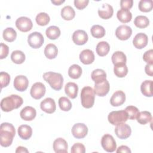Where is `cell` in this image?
Returning a JSON list of instances; mask_svg holds the SVG:
<instances>
[{"label": "cell", "instance_id": "36", "mask_svg": "<svg viewBox=\"0 0 153 153\" xmlns=\"http://www.w3.org/2000/svg\"><path fill=\"white\" fill-rule=\"evenodd\" d=\"M90 32L91 35L96 38H101L105 35V29L99 25H93L90 29Z\"/></svg>", "mask_w": 153, "mask_h": 153}, {"label": "cell", "instance_id": "38", "mask_svg": "<svg viewBox=\"0 0 153 153\" xmlns=\"http://www.w3.org/2000/svg\"><path fill=\"white\" fill-rule=\"evenodd\" d=\"M114 72L115 75L119 78H123L128 73V68L126 64L114 65Z\"/></svg>", "mask_w": 153, "mask_h": 153}, {"label": "cell", "instance_id": "8", "mask_svg": "<svg viewBox=\"0 0 153 153\" xmlns=\"http://www.w3.org/2000/svg\"><path fill=\"white\" fill-rule=\"evenodd\" d=\"M115 133L118 137L121 139H126L129 137L131 133V127L124 123L116 125Z\"/></svg>", "mask_w": 153, "mask_h": 153}, {"label": "cell", "instance_id": "28", "mask_svg": "<svg viewBox=\"0 0 153 153\" xmlns=\"http://www.w3.org/2000/svg\"><path fill=\"white\" fill-rule=\"evenodd\" d=\"M58 54V49L53 44H47L44 49V54L49 59H53L56 57Z\"/></svg>", "mask_w": 153, "mask_h": 153}, {"label": "cell", "instance_id": "43", "mask_svg": "<svg viewBox=\"0 0 153 153\" xmlns=\"http://www.w3.org/2000/svg\"><path fill=\"white\" fill-rule=\"evenodd\" d=\"M125 111L127 112L128 118L130 120H134L136 118L139 111L137 108L134 106H128L126 108Z\"/></svg>", "mask_w": 153, "mask_h": 153}, {"label": "cell", "instance_id": "47", "mask_svg": "<svg viewBox=\"0 0 153 153\" xmlns=\"http://www.w3.org/2000/svg\"><path fill=\"white\" fill-rule=\"evenodd\" d=\"M88 2V0H75L74 5L77 9L82 10L87 6Z\"/></svg>", "mask_w": 153, "mask_h": 153}, {"label": "cell", "instance_id": "10", "mask_svg": "<svg viewBox=\"0 0 153 153\" xmlns=\"http://www.w3.org/2000/svg\"><path fill=\"white\" fill-rule=\"evenodd\" d=\"M16 26L19 30L26 32L31 30L33 23L29 18L27 17H20L16 20Z\"/></svg>", "mask_w": 153, "mask_h": 153}, {"label": "cell", "instance_id": "50", "mask_svg": "<svg viewBox=\"0 0 153 153\" xmlns=\"http://www.w3.org/2000/svg\"><path fill=\"white\" fill-rule=\"evenodd\" d=\"M116 152L117 153H119V152H124V153H130L131 152V150L130 149V148L126 146V145H121L120 146H119Z\"/></svg>", "mask_w": 153, "mask_h": 153}, {"label": "cell", "instance_id": "49", "mask_svg": "<svg viewBox=\"0 0 153 153\" xmlns=\"http://www.w3.org/2000/svg\"><path fill=\"white\" fill-rule=\"evenodd\" d=\"M133 0H121L120 1V7L121 9L130 10L133 7Z\"/></svg>", "mask_w": 153, "mask_h": 153}, {"label": "cell", "instance_id": "3", "mask_svg": "<svg viewBox=\"0 0 153 153\" xmlns=\"http://www.w3.org/2000/svg\"><path fill=\"white\" fill-rule=\"evenodd\" d=\"M44 79L48 82L51 87L55 90L62 89L63 84V78L59 73L48 72L43 74Z\"/></svg>", "mask_w": 153, "mask_h": 153}, {"label": "cell", "instance_id": "14", "mask_svg": "<svg viewBox=\"0 0 153 153\" xmlns=\"http://www.w3.org/2000/svg\"><path fill=\"white\" fill-rule=\"evenodd\" d=\"M88 39V35L83 30H76L72 35L73 42L78 45L85 44L87 42Z\"/></svg>", "mask_w": 153, "mask_h": 153}, {"label": "cell", "instance_id": "26", "mask_svg": "<svg viewBox=\"0 0 153 153\" xmlns=\"http://www.w3.org/2000/svg\"><path fill=\"white\" fill-rule=\"evenodd\" d=\"M112 63L114 65L126 64L127 61V58L126 54L120 51H117L111 57Z\"/></svg>", "mask_w": 153, "mask_h": 153}, {"label": "cell", "instance_id": "29", "mask_svg": "<svg viewBox=\"0 0 153 153\" xmlns=\"http://www.w3.org/2000/svg\"><path fill=\"white\" fill-rule=\"evenodd\" d=\"M61 16L65 20H71L75 16V12L69 5L64 7L61 10Z\"/></svg>", "mask_w": 153, "mask_h": 153}, {"label": "cell", "instance_id": "7", "mask_svg": "<svg viewBox=\"0 0 153 153\" xmlns=\"http://www.w3.org/2000/svg\"><path fill=\"white\" fill-rule=\"evenodd\" d=\"M44 41L42 35L38 32H34L29 35L27 38V42L30 47L33 48H40Z\"/></svg>", "mask_w": 153, "mask_h": 153}, {"label": "cell", "instance_id": "2", "mask_svg": "<svg viewBox=\"0 0 153 153\" xmlns=\"http://www.w3.org/2000/svg\"><path fill=\"white\" fill-rule=\"evenodd\" d=\"M23 103V99L16 94H11L4 97L1 102V108L4 112H10L21 106Z\"/></svg>", "mask_w": 153, "mask_h": 153}, {"label": "cell", "instance_id": "31", "mask_svg": "<svg viewBox=\"0 0 153 153\" xmlns=\"http://www.w3.org/2000/svg\"><path fill=\"white\" fill-rule=\"evenodd\" d=\"M152 80H145L140 85V90L142 93L146 97H152Z\"/></svg>", "mask_w": 153, "mask_h": 153}, {"label": "cell", "instance_id": "52", "mask_svg": "<svg viewBox=\"0 0 153 153\" xmlns=\"http://www.w3.org/2000/svg\"><path fill=\"white\" fill-rule=\"evenodd\" d=\"M16 153H22V152L23 153V152H29V151L26 148L20 146L17 148V149L16 150Z\"/></svg>", "mask_w": 153, "mask_h": 153}, {"label": "cell", "instance_id": "15", "mask_svg": "<svg viewBox=\"0 0 153 153\" xmlns=\"http://www.w3.org/2000/svg\"><path fill=\"white\" fill-rule=\"evenodd\" d=\"M29 85L27 78L25 75H18L14 80V87L19 91H25Z\"/></svg>", "mask_w": 153, "mask_h": 153}, {"label": "cell", "instance_id": "5", "mask_svg": "<svg viewBox=\"0 0 153 153\" xmlns=\"http://www.w3.org/2000/svg\"><path fill=\"white\" fill-rule=\"evenodd\" d=\"M128 115L125 110L111 112L108 117V121L112 125H117L127 121Z\"/></svg>", "mask_w": 153, "mask_h": 153}, {"label": "cell", "instance_id": "44", "mask_svg": "<svg viewBox=\"0 0 153 153\" xmlns=\"http://www.w3.org/2000/svg\"><path fill=\"white\" fill-rule=\"evenodd\" d=\"M10 81V75L5 72H1L0 73V82H1V87L3 88L4 87H7Z\"/></svg>", "mask_w": 153, "mask_h": 153}, {"label": "cell", "instance_id": "20", "mask_svg": "<svg viewBox=\"0 0 153 153\" xmlns=\"http://www.w3.org/2000/svg\"><path fill=\"white\" fill-rule=\"evenodd\" d=\"M94 54L92 50L85 49L79 54V60L84 65H90L94 60Z\"/></svg>", "mask_w": 153, "mask_h": 153}, {"label": "cell", "instance_id": "6", "mask_svg": "<svg viewBox=\"0 0 153 153\" xmlns=\"http://www.w3.org/2000/svg\"><path fill=\"white\" fill-rule=\"evenodd\" d=\"M101 145L103 149L108 152H112L117 148L116 142L113 136L109 134H105L102 136Z\"/></svg>", "mask_w": 153, "mask_h": 153}, {"label": "cell", "instance_id": "34", "mask_svg": "<svg viewBox=\"0 0 153 153\" xmlns=\"http://www.w3.org/2000/svg\"><path fill=\"white\" fill-rule=\"evenodd\" d=\"M82 74V69L78 65L74 64L68 69V75L72 79L79 78Z\"/></svg>", "mask_w": 153, "mask_h": 153}, {"label": "cell", "instance_id": "35", "mask_svg": "<svg viewBox=\"0 0 153 153\" xmlns=\"http://www.w3.org/2000/svg\"><path fill=\"white\" fill-rule=\"evenodd\" d=\"M2 35L4 40L11 42L16 39L17 37V32L12 27H7L3 31Z\"/></svg>", "mask_w": 153, "mask_h": 153}, {"label": "cell", "instance_id": "21", "mask_svg": "<svg viewBox=\"0 0 153 153\" xmlns=\"http://www.w3.org/2000/svg\"><path fill=\"white\" fill-rule=\"evenodd\" d=\"M68 147L67 142L63 138H57L53 142V149L55 152H68Z\"/></svg>", "mask_w": 153, "mask_h": 153}, {"label": "cell", "instance_id": "19", "mask_svg": "<svg viewBox=\"0 0 153 153\" xmlns=\"http://www.w3.org/2000/svg\"><path fill=\"white\" fill-rule=\"evenodd\" d=\"M36 115V110L34 108L27 106L22 109L20 113V117L25 121H32L33 120Z\"/></svg>", "mask_w": 153, "mask_h": 153}, {"label": "cell", "instance_id": "45", "mask_svg": "<svg viewBox=\"0 0 153 153\" xmlns=\"http://www.w3.org/2000/svg\"><path fill=\"white\" fill-rule=\"evenodd\" d=\"M71 151L72 153H84L85 152V148L83 144L76 143L72 145Z\"/></svg>", "mask_w": 153, "mask_h": 153}, {"label": "cell", "instance_id": "9", "mask_svg": "<svg viewBox=\"0 0 153 153\" xmlns=\"http://www.w3.org/2000/svg\"><path fill=\"white\" fill-rule=\"evenodd\" d=\"M46 88L44 84L40 82L34 83L30 89V96L35 99L38 100L42 97L45 93Z\"/></svg>", "mask_w": 153, "mask_h": 153}, {"label": "cell", "instance_id": "32", "mask_svg": "<svg viewBox=\"0 0 153 153\" xmlns=\"http://www.w3.org/2000/svg\"><path fill=\"white\" fill-rule=\"evenodd\" d=\"M45 34L48 38L50 39L54 40L60 36V30L57 26H51L46 29Z\"/></svg>", "mask_w": 153, "mask_h": 153}, {"label": "cell", "instance_id": "17", "mask_svg": "<svg viewBox=\"0 0 153 153\" xmlns=\"http://www.w3.org/2000/svg\"><path fill=\"white\" fill-rule=\"evenodd\" d=\"M40 108L45 112L52 114L54 112L56 109L55 101L51 97H47L41 102Z\"/></svg>", "mask_w": 153, "mask_h": 153}, {"label": "cell", "instance_id": "24", "mask_svg": "<svg viewBox=\"0 0 153 153\" xmlns=\"http://www.w3.org/2000/svg\"><path fill=\"white\" fill-rule=\"evenodd\" d=\"M78 87L76 84L69 82H68L65 87V93L67 94V96L71 98V99H75L78 94Z\"/></svg>", "mask_w": 153, "mask_h": 153}, {"label": "cell", "instance_id": "30", "mask_svg": "<svg viewBox=\"0 0 153 153\" xmlns=\"http://www.w3.org/2000/svg\"><path fill=\"white\" fill-rule=\"evenodd\" d=\"M96 53L101 57L107 55L110 50L109 44L106 41L99 42L96 46Z\"/></svg>", "mask_w": 153, "mask_h": 153}, {"label": "cell", "instance_id": "42", "mask_svg": "<svg viewBox=\"0 0 153 153\" xmlns=\"http://www.w3.org/2000/svg\"><path fill=\"white\" fill-rule=\"evenodd\" d=\"M59 105L61 110L68 111L72 108V103L70 100L66 97H61L59 99Z\"/></svg>", "mask_w": 153, "mask_h": 153}, {"label": "cell", "instance_id": "40", "mask_svg": "<svg viewBox=\"0 0 153 153\" xmlns=\"http://www.w3.org/2000/svg\"><path fill=\"white\" fill-rule=\"evenodd\" d=\"M138 7L142 12H149L152 10L153 2L152 0H141L139 2Z\"/></svg>", "mask_w": 153, "mask_h": 153}, {"label": "cell", "instance_id": "53", "mask_svg": "<svg viewBox=\"0 0 153 153\" xmlns=\"http://www.w3.org/2000/svg\"><path fill=\"white\" fill-rule=\"evenodd\" d=\"M64 2H65L64 0H63V1H62V0H52L51 1V2L56 5H60L61 4L63 3Z\"/></svg>", "mask_w": 153, "mask_h": 153}, {"label": "cell", "instance_id": "12", "mask_svg": "<svg viewBox=\"0 0 153 153\" xmlns=\"http://www.w3.org/2000/svg\"><path fill=\"white\" fill-rule=\"evenodd\" d=\"M132 34L131 28L127 25H120L115 30L116 36L120 40L124 41L128 39Z\"/></svg>", "mask_w": 153, "mask_h": 153}, {"label": "cell", "instance_id": "11", "mask_svg": "<svg viewBox=\"0 0 153 153\" xmlns=\"http://www.w3.org/2000/svg\"><path fill=\"white\" fill-rule=\"evenodd\" d=\"M72 134L76 139H82L88 133V128L83 123H76L72 128Z\"/></svg>", "mask_w": 153, "mask_h": 153}, {"label": "cell", "instance_id": "41", "mask_svg": "<svg viewBox=\"0 0 153 153\" xmlns=\"http://www.w3.org/2000/svg\"><path fill=\"white\" fill-rule=\"evenodd\" d=\"M35 20H36V22L38 25L43 26L47 25L49 23L50 20V18L46 13L42 12L37 14V16H36Z\"/></svg>", "mask_w": 153, "mask_h": 153}, {"label": "cell", "instance_id": "25", "mask_svg": "<svg viewBox=\"0 0 153 153\" xmlns=\"http://www.w3.org/2000/svg\"><path fill=\"white\" fill-rule=\"evenodd\" d=\"M117 17L121 23H126L131 21L132 18V14L128 10L121 8L118 11L117 13Z\"/></svg>", "mask_w": 153, "mask_h": 153}, {"label": "cell", "instance_id": "18", "mask_svg": "<svg viewBox=\"0 0 153 153\" xmlns=\"http://www.w3.org/2000/svg\"><path fill=\"white\" fill-rule=\"evenodd\" d=\"M126 101V94L121 90L116 91L111 96L110 103L112 106L122 105Z\"/></svg>", "mask_w": 153, "mask_h": 153}, {"label": "cell", "instance_id": "23", "mask_svg": "<svg viewBox=\"0 0 153 153\" xmlns=\"http://www.w3.org/2000/svg\"><path fill=\"white\" fill-rule=\"evenodd\" d=\"M18 134L22 139L27 140L32 136V129L28 125H21L18 128Z\"/></svg>", "mask_w": 153, "mask_h": 153}, {"label": "cell", "instance_id": "39", "mask_svg": "<svg viewBox=\"0 0 153 153\" xmlns=\"http://www.w3.org/2000/svg\"><path fill=\"white\" fill-rule=\"evenodd\" d=\"M134 23L137 27L143 29L149 25V20L148 18L145 16H138L134 19Z\"/></svg>", "mask_w": 153, "mask_h": 153}, {"label": "cell", "instance_id": "33", "mask_svg": "<svg viewBox=\"0 0 153 153\" xmlns=\"http://www.w3.org/2000/svg\"><path fill=\"white\" fill-rule=\"evenodd\" d=\"M136 119L139 123L145 125L152 121V115L148 111H141L139 112Z\"/></svg>", "mask_w": 153, "mask_h": 153}, {"label": "cell", "instance_id": "37", "mask_svg": "<svg viewBox=\"0 0 153 153\" xmlns=\"http://www.w3.org/2000/svg\"><path fill=\"white\" fill-rule=\"evenodd\" d=\"M25 54L22 51L15 50L11 54V60L16 64H22L25 60Z\"/></svg>", "mask_w": 153, "mask_h": 153}, {"label": "cell", "instance_id": "48", "mask_svg": "<svg viewBox=\"0 0 153 153\" xmlns=\"http://www.w3.org/2000/svg\"><path fill=\"white\" fill-rule=\"evenodd\" d=\"M8 52H9V48H8V47L6 44L1 42V43L0 59H3L7 57L8 54Z\"/></svg>", "mask_w": 153, "mask_h": 153}, {"label": "cell", "instance_id": "13", "mask_svg": "<svg viewBox=\"0 0 153 153\" xmlns=\"http://www.w3.org/2000/svg\"><path fill=\"white\" fill-rule=\"evenodd\" d=\"M109 88L110 86L109 82L107 79H105L99 83L94 84V91L96 94L99 96L103 97L106 96L108 93Z\"/></svg>", "mask_w": 153, "mask_h": 153}, {"label": "cell", "instance_id": "46", "mask_svg": "<svg viewBox=\"0 0 153 153\" xmlns=\"http://www.w3.org/2000/svg\"><path fill=\"white\" fill-rule=\"evenodd\" d=\"M143 60L147 63V64L153 65V50L151 49L146 51L143 55Z\"/></svg>", "mask_w": 153, "mask_h": 153}, {"label": "cell", "instance_id": "51", "mask_svg": "<svg viewBox=\"0 0 153 153\" xmlns=\"http://www.w3.org/2000/svg\"><path fill=\"white\" fill-rule=\"evenodd\" d=\"M152 68H153V65H149V64H147L145 67V71L146 74L151 76L153 75Z\"/></svg>", "mask_w": 153, "mask_h": 153}, {"label": "cell", "instance_id": "1", "mask_svg": "<svg viewBox=\"0 0 153 153\" xmlns=\"http://www.w3.org/2000/svg\"><path fill=\"white\" fill-rule=\"evenodd\" d=\"M16 134L15 128L13 124L3 123L0 127V143L3 147L10 146Z\"/></svg>", "mask_w": 153, "mask_h": 153}, {"label": "cell", "instance_id": "22", "mask_svg": "<svg viewBox=\"0 0 153 153\" xmlns=\"http://www.w3.org/2000/svg\"><path fill=\"white\" fill-rule=\"evenodd\" d=\"M114 13L112 7L108 4H103L101 8L98 10V14L99 17L103 19H108L111 18Z\"/></svg>", "mask_w": 153, "mask_h": 153}, {"label": "cell", "instance_id": "16", "mask_svg": "<svg viewBox=\"0 0 153 153\" xmlns=\"http://www.w3.org/2000/svg\"><path fill=\"white\" fill-rule=\"evenodd\" d=\"M148 42V36L143 33H139L135 35L133 39V45L137 49L145 47Z\"/></svg>", "mask_w": 153, "mask_h": 153}, {"label": "cell", "instance_id": "4", "mask_svg": "<svg viewBox=\"0 0 153 153\" xmlns=\"http://www.w3.org/2000/svg\"><path fill=\"white\" fill-rule=\"evenodd\" d=\"M95 93L94 89L89 86L82 88L81 92V104L85 108H91L94 103Z\"/></svg>", "mask_w": 153, "mask_h": 153}, {"label": "cell", "instance_id": "27", "mask_svg": "<svg viewBox=\"0 0 153 153\" xmlns=\"http://www.w3.org/2000/svg\"><path fill=\"white\" fill-rule=\"evenodd\" d=\"M91 79L95 84L99 83L106 79V74L103 69H96L91 72Z\"/></svg>", "mask_w": 153, "mask_h": 153}]
</instances>
